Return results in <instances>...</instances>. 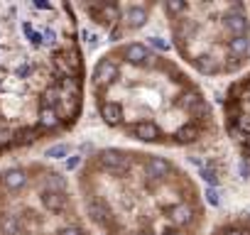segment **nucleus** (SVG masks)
I'll list each match as a JSON object with an SVG mask.
<instances>
[{
    "label": "nucleus",
    "instance_id": "7ed1b4c3",
    "mask_svg": "<svg viewBox=\"0 0 250 235\" xmlns=\"http://www.w3.org/2000/svg\"><path fill=\"white\" fill-rule=\"evenodd\" d=\"M79 206L101 235H189L199 211L191 186L167 157L103 147L76 172Z\"/></svg>",
    "mask_w": 250,
    "mask_h": 235
},
{
    "label": "nucleus",
    "instance_id": "20e7f679",
    "mask_svg": "<svg viewBox=\"0 0 250 235\" xmlns=\"http://www.w3.org/2000/svg\"><path fill=\"white\" fill-rule=\"evenodd\" d=\"M0 235H96L59 169L15 162L0 169Z\"/></svg>",
    "mask_w": 250,
    "mask_h": 235
},
{
    "label": "nucleus",
    "instance_id": "39448f33",
    "mask_svg": "<svg viewBox=\"0 0 250 235\" xmlns=\"http://www.w3.org/2000/svg\"><path fill=\"white\" fill-rule=\"evenodd\" d=\"M206 201H208L211 206H218V203H221V196H218V191H216V189H208V191H206Z\"/></svg>",
    "mask_w": 250,
    "mask_h": 235
},
{
    "label": "nucleus",
    "instance_id": "f03ea898",
    "mask_svg": "<svg viewBox=\"0 0 250 235\" xmlns=\"http://www.w3.org/2000/svg\"><path fill=\"white\" fill-rule=\"evenodd\" d=\"M88 93L103 125L147 145H191L211 120L201 91L140 39L118 42L93 61Z\"/></svg>",
    "mask_w": 250,
    "mask_h": 235
},
{
    "label": "nucleus",
    "instance_id": "f257e3e1",
    "mask_svg": "<svg viewBox=\"0 0 250 235\" xmlns=\"http://www.w3.org/2000/svg\"><path fill=\"white\" fill-rule=\"evenodd\" d=\"M76 8L0 3V157L69 133L83 115Z\"/></svg>",
    "mask_w": 250,
    "mask_h": 235
}]
</instances>
